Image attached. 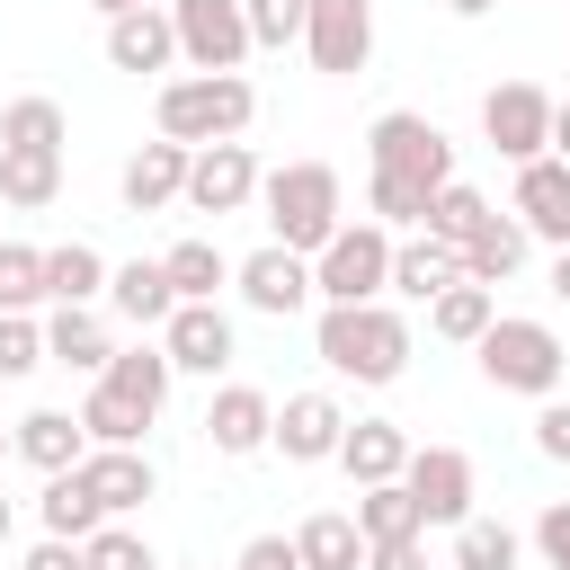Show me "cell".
<instances>
[{
  "mask_svg": "<svg viewBox=\"0 0 570 570\" xmlns=\"http://www.w3.org/2000/svg\"><path fill=\"white\" fill-rule=\"evenodd\" d=\"M312 356H321L338 383H401V374H410V321H401L392 303H321Z\"/></svg>",
  "mask_w": 570,
  "mask_h": 570,
  "instance_id": "obj_1",
  "label": "cell"
},
{
  "mask_svg": "<svg viewBox=\"0 0 570 570\" xmlns=\"http://www.w3.org/2000/svg\"><path fill=\"white\" fill-rule=\"evenodd\" d=\"M249 116H258V89H249L240 71H178V80H160V98H151L160 142H187V151L240 142Z\"/></svg>",
  "mask_w": 570,
  "mask_h": 570,
  "instance_id": "obj_2",
  "label": "cell"
},
{
  "mask_svg": "<svg viewBox=\"0 0 570 570\" xmlns=\"http://www.w3.org/2000/svg\"><path fill=\"white\" fill-rule=\"evenodd\" d=\"M258 205H267V240L294 249V258H312V249L347 223V187H338L330 160H285V169H267V178H258Z\"/></svg>",
  "mask_w": 570,
  "mask_h": 570,
  "instance_id": "obj_3",
  "label": "cell"
},
{
  "mask_svg": "<svg viewBox=\"0 0 570 570\" xmlns=\"http://www.w3.org/2000/svg\"><path fill=\"white\" fill-rule=\"evenodd\" d=\"M472 356H481V383L525 392V401H552V392H561V374H570L561 330H552V321H534V312H499V321L472 338Z\"/></svg>",
  "mask_w": 570,
  "mask_h": 570,
  "instance_id": "obj_4",
  "label": "cell"
},
{
  "mask_svg": "<svg viewBox=\"0 0 570 570\" xmlns=\"http://www.w3.org/2000/svg\"><path fill=\"white\" fill-rule=\"evenodd\" d=\"M392 294V232L383 223H338L312 249V303H383Z\"/></svg>",
  "mask_w": 570,
  "mask_h": 570,
  "instance_id": "obj_5",
  "label": "cell"
},
{
  "mask_svg": "<svg viewBox=\"0 0 570 570\" xmlns=\"http://www.w3.org/2000/svg\"><path fill=\"white\" fill-rule=\"evenodd\" d=\"M365 160H374L383 178L428 187V196L454 178V142H445V125H436V116H419V107H383V116L365 125Z\"/></svg>",
  "mask_w": 570,
  "mask_h": 570,
  "instance_id": "obj_6",
  "label": "cell"
},
{
  "mask_svg": "<svg viewBox=\"0 0 570 570\" xmlns=\"http://www.w3.org/2000/svg\"><path fill=\"white\" fill-rule=\"evenodd\" d=\"M169 27H178V62L187 71H240L258 45H249V9L240 0H160Z\"/></svg>",
  "mask_w": 570,
  "mask_h": 570,
  "instance_id": "obj_7",
  "label": "cell"
},
{
  "mask_svg": "<svg viewBox=\"0 0 570 570\" xmlns=\"http://www.w3.org/2000/svg\"><path fill=\"white\" fill-rule=\"evenodd\" d=\"M481 134H490V151L499 160H543L552 151V89L543 80H499L490 98H481Z\"/></svg>",
  "mask_w": 570,
  "mask_h": 570,
  "instance_id": "obj_8",
  "label": "cell"
},
{
  "mask_svg": "<svg viewBox=\"0 0 570 570\" xmlns=\"http://www.w3.org/2000/svg\"><path fill=\"white\" fill-rule=\"evenodd\" d=\"M401 490L419 499V525H463V517H472V499H481V472H472V454H463V445H410Z\"/></svg>",
  "mask_w": 570,
  "mask_h": 570,
  "instance_id": "obj_9",
  "label": "cell"
},
{
  "mask_svg": "<svg viewBox=\"0 0 570 570\" xmlns=\"http://www.w3.org/2000/svg\"><path fill=\"white\" fill-rule=\"evenodd\" d=\"M258 178H267V169H258L249 142H205V151H187V196H178V205L223 223V214H249V205H258Z\"/></svg>",
  "mask_w": 570,
  "mask_h": 570,
  "instance_id": "obj_10",
  "label": "cell"
},
{
  "mask_svg": "<svg viewBox=\"0 0 570 570\" xmlns=\"http://www.w3.org/2000/svg\"><path fill=\"white\" fill-rule=\"evenodd\" d=\"M303 53H312V71H330V80L365 71V62H374V0H312V9H303Z\"/></svg>",
  "mask_w": 570,
  "mask_h": 570,
  "instance_id": "obj_11",
  "label": "cell"
},
{
  "mask_svg": "<svg viewBox=\"0 0 570 570\" xmlns=\"http://www.w3.org/2000/svg\"><path fill=\"white\" fill-rule=\"evenodd\" d=\"M160 356H169V374H223L232 365V312L223 303H178L169 321H160Z\"/></svg>",
  "mask_w": 570,
  "mask_h": 570,
  "instance_id": "obj_12",
  "label": "cell"
},
{
  "mask_svg": "<svg viewBox=\"0 0 570 570\" xmlns=\"http://www.w3.org/2000/svg\"><path fill=\"white\" fill-rule=\"evenodd\" d=\"M232 285H240V303L249 312H267V321H294L303 303H312V258H294V249H249L240 267H232Z\"/></svg>",
  "mask_w": 570,
  "mask_h": 570,
  "instance_id": "obj_13",
  "label": "cell"
},
{
  "mask_svg": "<svg viewBox=\"0 0 570 570\" xmlns=\"http://www.w3.org/2000/svg\"><path fill=\"white\" fill-rule=\"evenodd\" d=\"M338 436H347V410H338V392H285V410H276V454L285 463H338Z\"/></svg>",
  "mask_w": 570,
  "mask_h": 570,
  "instance_id": "obj_14",
  "label": "cell"
},
{
  "mask_svg": "<svg viewBox=\"0 0 570 570\" xmlns=\"http://www.w3.org/2000/svg\"><path fill=\"white\" fill-rule=\"evenodd\" d=\"M267 436H276V401L258 392V383H223L214 401H205V445L214 454H267Z\"/></svg>",
  "mask_w": 570,
  "mask_h": 570,
  "instance_id": "obj_15",
  "label": "cell"
},
{
  "mask_svg": "<svg viewBox=\"0 0 570 570\" xmlns=\"http://www.w3.org/2000/svg\"><path fill=\"white\" fill-rule=\"evenodd\" d=\"M508 214L525 223V240H552V249H570V160H525L517 169V196H508Z\"/></svg>",
  "mask_w": 570,
  "mask_h": 570,
  "instance_id": "obj_16",
  "label": "cell"
},
{
  "mask_svg": "<svg viewBox=\"0 0 570 570\" xmlns=\"http://www.w3.org/2000/svg\"><path fill=\"white\" fill-rule=\"evenodd\" d=\"M80 481H89L98 517H134V508L160 490V472H151L142 445H89V454H80Z\"/></svg>",
  "mask_w": 570,
  "mask_h": 570,
  "instance_id": "obj_17",
  "label": "cell"
},
{
  "mask_svg": "<svg viewBox=\"0 0 570 570\" xmlns=\"http://www.w3.org/2000/svg\"><path fill=\"white\" fill-rule=\"evenodd\" d=\"M107 62L116 71H169L178 62V27H169V9L151 0V9H125V18H107Z\"/></svg>",
  "mask_w": 570,
  "mask_h": 570,
  "instance_id": "obj_18",
  "label": "cell"
},
{
  "mask_svg": "<svg viewBox=\"0 0 570 570\" xmlns=\"http://www.w3.org/2000/svg\"><path fill=\"white\" fill-rule=\"evenodd\" d=\"M107 356H116V338H107V321L89 312V303H53L45 312V365H71V374H107Z\"/></svg>",
  "mask_w": 570,
  "mask_h": 570,
  "instance_id": "obj_19",
  "label": "cell"
},
{
  "mask_svg": "<svg viewBox=\"0 0 570 570\" xmlns=\"http://www.w3.org/2000/svg\"><path fill=\"white\" fill-rule=\"evenodd\" d=\"M401 463H410V428H401V419H347V436H338V472H347L356 490L401 481Z\"/></svg>",
  "mask_w": 570,
  "mask_h": 570,
  "instance_id": "obj_20",
  "label": "cell"
},
{
  "mask_svg": "<svg viewBox=\"0 0 570 570\" xmlns=\"http://www.w3.org/2000/svg\"><path fill=\"white\" fill-rule=\"evenodd\" d=\"M116 196H125V214H160V205H178V196H187V142H142V151L125 160Z\"/></svg>",
  "mask_w": 570,
  "mask_h": 570,
  "instance_id": "obj_21",
  "label": "cell"
},
{
  "mask_svg": "<svg viewBox=\"0 0 570 570\" xmlns=\"http://www.w3.org/2000/svg\"><path fill=\"white\" fill-rule=\"evenodd\" d=\"M445 285H463V249H454V240H428V232H401V240H392V294L436 303Z\"/></svg>",
  "mask_w": 570,
  "mask_h": 570,
  "instance_id": "obj_22",
  "label": "cell"
},
{
  "mask_svg": "<svg viewBox=\"0 0 570 570\" xmlns=\"http://www.w3.org/2000/svg\"><path fill=\"white\" fill-rule=\"evenodd\" d=\"M9 454H27V463L53 481V472H71V463L89 454V436H80L71 410H27V419H9Z\"/></svg>",
  "mask_w": 570,
  "mask_h": 570,
  "instance_id": "obj_23",
  "label": "cell"
},
{
  "mask_svg": "<svg viewBox=\"0 0 570 570\" xmlns=\"http://www.w3.org/2000/svg\"><path fill=\"white\" fill-rule=\"evenodd\" d=\"M525 249H534V240H525V223L490 205V223H481V232L463 240V285H490V294H499V285H508V276L525 267Z\"/></svg>",
  "mask_w": 570,
  "mask_h": 570,
  "instance_id": "obj_24",
  "label": "cell"
},
{
  "mask_svg": "<svg viewBox=\"0 0 570 570\" xmlns=\"http://www.w3.org/2000/svg\"><path fill=\"white\" fill-rule=\"evenodd\" d=\"M107 303H116V321H134V330H160V321L178 312L160 258H125V267H107Z\"/></svg>",
  "mask_w": 570,
  "mask_h": 570,
  "instance_id": "obj_25",
  "label": "cell"
},
{
  "mask_svg": "<svg viewBox=\"0 0 570 570\" xmlns=\"http://www.w3.org/2000/svg\"><path fill=\"white\" fill-rule=\"evenodd\" d=\"M98 383H107V392H125L142 419H160V401H169V383H178V374H169L160 338H134V347H116V356H107V374H98Z\"/></svg>",
  "mask_w": 570,
  "mask_h": 570,
  "instance_id": "obj_26",
  "label": "cell"
},
{
  "mask_svg": "<svg viewBox=\"0 0 570 570\" xmlns=\"http://www.w3.org/2000/svg\"><path fill=\"white\" fill-rule=\"evenodd\" d=\"M160 276H169V294H178V303H214V294L232 285V258L196 232V240H169V249H160Z\"/></svg>",
  "mask_w": 570,
  "mask_h": 570,
  "instance_id": "obj_27",
  "label": "cell"
},
{
  "mask_svg": "<svg viewBox=\"0 0 570 570\" xmlns=\"http://www.w3.org/2000/svg\"><path fill=\"white\" fill-rule=\"evenodd\" d=\"M294 561H303V570H365V534H356V517H338V508L303 517V525H294Z\"/></svg>",
  "mask_w": 570,
  "mask_h": 570,
  "instance_id": "obj_28",
  "label": "cell"
},
{
  "mask_svg": "<svg viewBox=\"0 0 570 570\" xmlns=\"http://www.w3.org/2000/svg\"><path fill=\"white\" fill-rule=\"evenodd\" d=\"M62 142H71V125H62V107L45 89H27V98L0 107V151H62Z\"/></svg>",
  "mask_w": 570,
  "mask_h": 570,
  "instance_id": "obj_29",
  "label": "cell"
},
{
  "mask_svg": "<svg viewBox=\"0 0 570 570\" xmlns=\"http://www.w3.org/2000/svg\"><path fill=\"white\" fill-rule=\"evenodd\" d=\"M62 196V151H0V205L45 214Z\"/></svg>",
  "mask_w": 570,
  "mask_h": 570,
  "instance_id": "obj_30",
  "label": "cell"
},
{
  "mask_svg": "<svg viewBox=\"0 0 570 570\" xmlns=\"http://www.w3.org/2000/svg\"><path fill=\"white\" fill-rule=\"evenodd\" d=\"M36 517H45V534H62V543H89V534L107 525V517H98V499H89V481H80V463L45 481V499H36Z\"/></svg>",
  "mask_w": 570,
  "mask_h": 570,
  "instance_id": "obj_31",
  "label": "cell"
},
{
  "mask_svg": "<svg viewBox=\"0 0 570 570\" xmlns=\"http://www.w3.org/2000/svg\"><path fill=\"white\" fill-rule=\"evenodd\" d=\"M98 294H107V258L89 240L45 249V303H98Z\"/></svg>",
  "mask_w": 570,
  "mask_h": 570,
  "instance_id": "obj_32",
  "label": "cell"
},
{
  "mask_svg": "<svg viewBox=\"0 0 570 570\" xmlns=\"http://www.w3.org/2000/svg\"><path fill=\"white\" fill-rule=\"evenodd\" d=\"M356 534H365V543H410V534H428V525H419V499H410L401 481H374V490H356Z\"/></svg>",
  "mask_w": 570,
  "mask_h": 570,
  "instance_id": "obj_33",
  "label": "cell"
},
{
  "mask_svg": "<svg viewBox=\"0 0 570 570\" xmlns=\"http://www.w3.org/2000/svg\"><path fill=\"white\" fill-rule=\"evenodd\" d=\"M481 223H490V196H481L472 178H445V187L428 196V223H419V232H428V240H454V249H463V240H472Z\"/></svg>",
  "mask_w": 570,
  "mask_h": 570,
  "instance_id": "obj_34",
  "label": "cell"
},
{
  "mask_svg": "<svg viewBox=\"0 0 570 570\" xmlns=\"http://www.w3.org/2000/svg\"><path fill=\"white\" fill-rule=\"evenodd\" d=\"M490 321H499V294H490V285H445V294L428 303V330L454 338V347H472Z\"/></svg>",
  "mask_w": 570,
  "mask_h": 570,
  "instance_id": "obj_35",
  "label": "cell"
},
{
  "mask_svg": "<svg viewBox=\"0 0 570 570\" xmlns=\"http://www.w3.org/2000/svg\"><path fill=\"white\" fill-rule=\"evenodd\" d=\"M71 419H80L89 445H142V436H151V419H142L125 392H107V383H89V401H80Z\"/></svg>",
  "mask_w": 570,
  "mask_h": 570,
  "instance_id": "obj_36",
  "label": "cell"
},
{
  "mask_svg": "<svg viewBox=\"0 0 570 570\" xmlns=\"http://www.w3.org/2000/svg\"><path fill=\"white\" fill-rule=\"evenodd\" d=\"M525 561V534L499 525V517H463L454 525V570H517Z\"/></svg>",
  "mask_w": 570,
  "mask_h": 570,
  "instance_id": "obj_37",
  "label": "cell"
},
{
  "mask_svg": "<svg viewBox=\"0 0 570 570\" xmlns=\"http://www.w3.org/2000/svg\"><path fill=\"white\" fill-rule=\"evenodd\" d=\"M45 303V249L0 240V312H36Z\"/></svg>",
  "mask_w": 570,
  "mask_h": 570,
  "instance_id": "obj_38",
  "label": "cell"
},
{
  "mask_svg": "<svg viewBox=\"0 0 570 570\" xmlns=\"http://www.w3.org/2000/svg\"><path fill=\"white\" fill-rule=\"evenodd\" d=\"M80 570H160V552H151L134 525H116V517H107V525L80 543Z\"/></svg>",
  "mask_w": 570,
  "mask_h": 570,
  "instance_id": "obj_39",
  "label": "cell"
},
{
  "mask_svg": "<svg viewBox=\"0 0 570 570\" xmlns=\"http://www.w3.org/2000/svg\"><path fill=\"white\" fill-rule=\"evenodd\" d=\"M36 365H45V321L36 312H0V383H18Z\"/></svg>",
  "mask_w": 570,
  "mask_h": 570,
  "instance_id": "obj_40",
  "label": "cell"
},
{
  "mask_svg": "<svg viewBox=\"0 0 570 570\" xmlns=\"http://www.w3.org/2000/svg\"><path fill=\"white\" fill-rule=\"evenodd\" d=\"M240 9H249V45H267V53L276 45H303V9L312 0H240Z\"/></svg>",
  "mask_w": 570,
  "mask_h": 570,
  "instance_id": "obj_41",
  "label": "cell"
},
{
  "mask_svg": "<svg viewBox=\"0 0 570 570\" xmlns=\"http://www.w3.org/2000/svg\"><path fill=\"white\" fill-rule=\"evenodd\" d=\"M534 552H543V570H570V499H552L534 517Z\"/></svg>",
  "mask_w": 570,
  "mask_h": 570,
  "instance_id": "obj_42",
  "label": "cell"
},
{
  "mask_svg": "<svg viewBox=\"0 0 570 570\" xmlns=\"http://www.w3.org/2000/svg\"><path fill=\"white\" fill-rule=\"evenodd\" d=\"M534 454H552V463H570V401L552 392L543 410H534Z\"/></svg>",
  "mask_w": 570,
  "mask_h": 570,
  "instance_id": "obj_43",
  "label": "cell"
},
{
  "mask_svg": "<svg viewBox=\"0 0 570 570\" xmlns=\"http://www.w3.org/2000/svg\"><path fill=\"white\" fill-rule=\"evenodd\" d=\"M232 570H303V561H294V534H249Z\"/></svg>",
  "mask_w": 570,
  "mask_h": 570,
  "instance_id": "obj_44",
  "label": "cell"
},
{
  "mask_svg": "<svg viewBox=\"0 0 570 570\" xmlns=\"http://www.w3.org/2000/svg\"><path fill=\"white\" fill-rule=\"evenodd\" d=\"M365 570H428V543H365Z\"/></svg>",
  "mask_w": 570,
  "mask_h": 570,
  "instance_id": "obj_45",
  "label": "cell"
},
{
  "mask_svg": "<svg viewBox=\"0 0 570 570\" xmlns=\"http://www.w3.org/2000/svg\"><path fill=\"white\" fill-rule=\"evenodd\" d=\"M18 570H80V543L45 534V543H27V561H18Z\"/></svg>",
  "mask_w": 570,
  "mask_h": 570,
  "instance_id": "obj_46",
  "label": "cell"
},
{
  "mask_svg": "<svg viewBox=\"0 0 570 570\" xmlns=\"http://www.w3.org/2000/svg\"><path fill=\"white\" fill-rule=\"evenodd\" d=\"M552 160H570V98H552Z\"/></svg>",
  "mask_w": 570,
  "mask_h": 570,
  "instance_id": "obj_47",
  "label": "cell"
},
{
  "mask_svg": "<svg viewBox=\"0 0 570 570\" xmlns=\"http://www.w3.org/2000/svg\"><path fill=\"white\" fill-rule=\"evenodd\" d=\"M552 294L570 303V249H552Z\"/></svg>",
  "mask_w": 570,
  "mask_h": 570,
  "instance_id": "obj_48",
  "label": "cell"
},
{
  "mask_svg": "<svg viewBox=\"0 0 570 570\" xmlns=\"http://www.w3.org/2000/svg\"><path fill=\"white\" fill-rule=\"evenodd\" d=\"M445 9H454V18H490L499 0H445Z\"/></svg>",
  "mask_w": 570,
  "mask_h": 570,
  "instance_id": "obj_49",
  "label": "cell"
},
{
  "mask_svg": "<svg viewBox=\"0 0 570 570\" xmlns=\"http://www.w3.org/2000/svg\"><path fill=\"white\" fill-rule=\"evenodd\" d=\"M9 534H18V499L0 490V543H9Z\"/></svg>",
  "mask_w": 570,
  "mask_h": 570,
  "instance_id": "obj_50",
  "label": "cell"
},
{
  "mask_svg": "<svg viewBox=\"0 0 570 570\" xmlns=\"http://www.w3.org/2000/svg\"><path fill=\"white\" fill-rule=\"evenodd\" d=\"M98 18H125V9H151V0H89Z\"/></svg>",
  "mask_w": 570,
  "mask_h": 570,
  "instance_id": "obj_51",
  "label": "cell"
},
{
  "mask_svg": "<svg viewBox=\"0 0 570 570\" xmlns=\"http://www.w3.org/2000/svg\"><path fill=\"white\" fill-rule=\"evenodd\" d=\"M0 454H9V419H0Z\"/></svg>",
  "mask_w": 570,
  "mask_h": 570,
  "instance_id": "obj_52",
  "label": "cell"
}]
</instances>
